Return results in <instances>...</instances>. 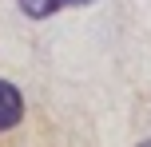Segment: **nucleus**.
Returning a JSON list of instances; mask_svg holds the SVG:
<instances>
[{
  "label": "nucleus",
  "instance_id": "obj_2",
  "mask_svg": "<svg viewBox=\"0 0 151 147\" xmlns=\"http://www.w3.org/2000/svg\"><path fill=\"white\" fill-rule=\"evenodd\" d=\"M16 4H20V12L28 20H48L60 8H80V4H96V0H16Z\"/></svg>",
  "mask_w": 151,
  "mask_h": 147
},
{
  "label": "nucleus",
  "instance_id": "obj_3",
  "mask_svg": "<svg viewBox=\"0 0 151 147\" xmlns=\"http://www.w3.org/2000/svg\"><path fill=\"white\" fill-rule=\"evenodd\" d=\"M135 147H151V139H143V143H135Z\"/></svg>",
  "mask_w": 151,
  "mask_h": 147
},
{
  "label": "nucleus",
  "instance_id": "obj_1",
  "mask_svg": "<svg viewBox=\"0 0 151 147\" xmlns=\"http://www.w3.org/2000/svg\"><path fill=\"white\" fill-rule=\"evenodd\" d=\"M24 119V95L12 80H0V131H12Z\"/></svg>",
  "mask_w": 151,
  "mask_h": 147
}]
</instances>
